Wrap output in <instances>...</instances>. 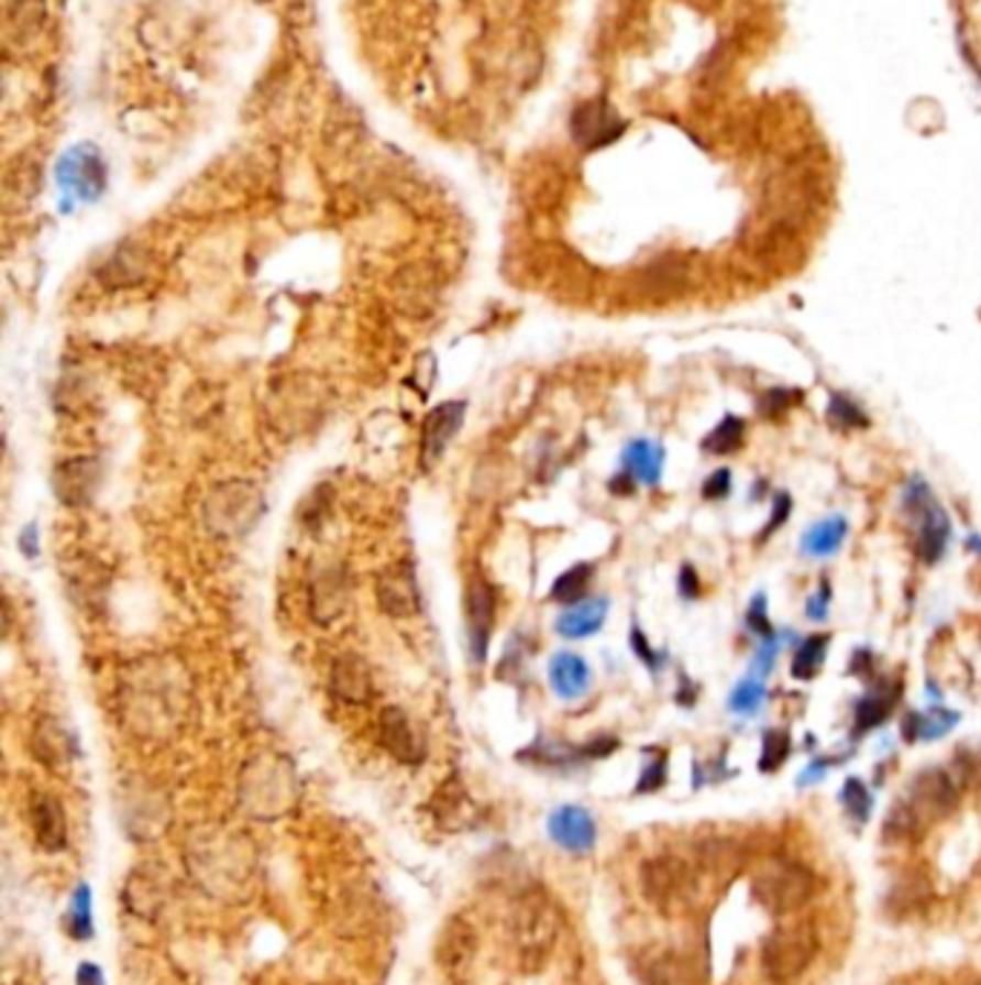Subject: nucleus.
Masks as SVG:
<instances>
[{
	"instance_id": "1",
	"label": "nucleus",
	"mask_w": 981,
	"mask_h": 985,
	"mask_svg": "<svg viewBox=\"0 0 981 985\" xmlns=\"http://www.w3.org/2000/svg\"><path fill=\"white\" fill-rule=\"evenodd\" d=\"M268 0H3L9 176L58 144L55 185L98 203L104 133L233 124L254 90Z\"/></svg>"
},
{
	"instance_id": "2",
	"label": "nucleus",
	"mask_w": 981,
	"mask_h": 985,
	"mask_svg": "<svg viewBox=\"0 0 981 985\" xmlns=\"http://www.w3.org/2000/svg\"><path fill=\"white\" fill-rule=\"evenodd\" d=\"M570 0H338L345 58L383 113L443 144L532 124Z\"/></svg>"
},
{
	"instance_id": "3",
	"label": "nucleus",
	"mask_w": 981,
	"mask_h": 985,
	"mask_svg": "<svg viewBox=\"0 0 981 985\" xmlns=\"http://www.w3.org/2000/svg\"><path fill=\"white\" fill-rule=\"evenodd\" d=\"M188 680L185 671L167 657H144L130 666L121 680V718L135 735L167 737L185 723L188 709Z\"/></svg>"
},
{
	"instance_id": "4",
	"label": "nucleus",
	"mask_w": 981,
	"mask_h": 985,
	"mask_svg": "<svg viewBox=\"0 0 981 985\" xmlns=\"http://www.w3.org/2000/svg\"><path fill=\"white\" fill-rule=\"evenodd\" d=\"M959 798L956 781L944 769H924L910 787V796L890 810V819L884 824V835L901 842L915 839L927 830L933 819H941L952 810Z\"/></svg>"
},
{
	"instance_id": "5",
	"label": "nucleus",
	"mask_w": 981,
	"mask_h": 985,
	"mask_svg": "<svg viewBox=\"0 0 981 985\" xmlns=\"http://www.w3.org/2000/svg\"><path fill=\"white\" fill-rule=\"evenodd\" d=\"M265 513L263 493L247 482L217 484L205 499V525L213 536L240 539Z\"/></svg>"
},
{
	"instance_id": "6",
	"label": "nucleus",
	"mask_w": 981,
	"mask_h": 985,
	"mask_svg": "<svg viewBox=\"0 0 981 985\" xmlns=\"http://www.w3.org/2000/svg\"><path fill=\"white\" fill-rule=\"evenodd\" d=\"M754 899L772 913H792L815 896V876L797 862L772 858L751 876Z\"/></svg>"
},
{
	"instance_id": "7",
	"label": "nucleus",
	"mask_w": 981,
	"mask_h": 985,
	"mask_svg": "<svg viewBox=\"0 0 981 985\" xmlns=\"http://www.w3.org/2000/svg\"><path fill=\"white\" fill-rule=\"evenodd\" d=\"M904 511L915 527V554L927 565L938 562L950 541V519L918 475L904 488Z\"/></svg>"
},
{
	"instance_id": "8",
	"label": "nucleus",
	"mask_w": 981,
	"mask_h": 985,
	"mask_svg": "<svg viewBox=\"0 0 981 985\" xmlns=\"http://www.w3.org/2000/svg\"><path fill=\"white\" fill-rule=\"evenodd\" d=\"M817 954V933L809 922L783 926L765 940L763 968L774 983H792L809 968Z\"/></svg>"
},
{
	"instance_id": "9",
	"label": "nucleus",
	"mask_w": 981,
	"mask_h": 985,
	"mask_svg": "<svg viewBox=\"0 0 981 985\" xmlns=\"http://www.w3.org/2000/svg\"><path fill=\"white\" fill-rule=\"evenodd\" d=\"M642 894L665 913L680 908L694 890V876L688 865L676 856H657L642 865Z\"/></svg>"
},
{
	"instance_id": "10",
	"label": "nucleus",
	"mask_w": 981,
	"mask_h": 985,
	"mask_svg": "<svg viewBox=\"0 0 981 985\" xmlns=\"http://www.w3.org/2000/svg\"><path fill=\"white\" fill-rule=\"evenodd\" d=\"M495 628V591L484 577H472L464 591V632L472 663H484Z\"/></svg>"
},
{
	"instance_id": "11",
	"label": "nucleus",
	"mask_w": 981,
	"mask_h": 985,
	"mask_svg": "<svg viewBox=\"0 0 981 985\" xmlns=\"http://www.w3.org/2000/svg\"><path fill=\"white\" fill-rule=\"evenodd\" d=\"M466 418V401H447V404L434 406L432 413L423 418V433H420V464L432 467L443 459L452 438L461 433Z\"/></svg>"
},
{
	"instance_id": "12",
	"label": "nucleus",
	"mask_w": 981,
	"mask_h": 985,
	"mask_svg": "<svg viewBox=\"0 0 981 985\" xmlns=\"http://www.w3.org/2000/svg\"><path fill=\"white\" fill-rule=\"evenodd\" d=\"M381 744L400 764L418 767L427 758V737L400 707H386L381 712Z\"/></svg>"
},
{
	"instance_id": "13",
	"label": "nucleus",
	"mask_w": 981,
	"mask_h": 985,
	"mask_svg": "<svg viewBox=\"0 0 981 985\" xmlns=\"http://www.w3.org/2000/svg\"><path fill=\"white\" fill-rule=\"evenodd\" d=\"M377 602L389 617H412L420 611L418 577L412 562H397L386 568L377 580Z\"/></svg>"
},
{
	"instance_id": "14",
	"label": "nucleus",
	"mask_w": 981,
	"mask_h": 985,
	"mask_svg": "<svg viewBox=\"0 0 981 985\" xmlns=\"http://www.w3.org/2000/svg\"><path fill=\"white\" fill-rule=\"evenodd\" d=\"M98 482H101V464L96 459H87V456L60 461L53 473L55 496L69 507H81V504L92 502Z\"/></svg>"
},
{
	"instance_id": "15",
	"label": "nucleus",
	"mask_w": 981,
	"mask_h": 985,
	"mask_svg": "<svg viewBox=\"0 0 981 985\" xmlns=\"http://www.w3.org/2000/svg\"><path fill=\"white\" fill-rule=\"evenodd\" d=\"M331 692L334 698L343 700V703H352V707H363L375 694V677H372V666L360 655H340L331 666Z\"/></svg>"
},
{
	"instance_id": "16",
	"label": "nucleus",
	"mask_w": 981,
	"mask_h": 985,
	"mask_svg": "<svg viewBox=\"0 0 981 985\" xmlns=\"http://www.w3.org/2000/svg\"><path fill=\"white\" fill-rule=\"evenodd\" d=\"M644 985H697L699 963L680 951H653L639 963Z\"/></svg>"
},
{
	"instance_id": "17",
	"label": "nucleus",
	"mask_w": 981,
	"mask_h": 985,
	"mask_svg": "<svg viewBox=\"0 0 981 985\" xmlns=\"http://www.w3.org/2000/svg\"><path fill=\"white\" fill-rule=\"evenodd\" d=\"M548 680L550 689L562 700H578L591 689V666L573 652H559L548 666Z\"/></svg>"
},
{
	"instance_id": "18",
	"label": "nucleus",
	"mask_w": 981,
	"mask_h": 985,
	"mask_svg": "<svg viewBox=\"0 0 981 985\" xmlns=\"http://www.w3.org/2000/svg\"><path fill=\"white\" fill-rule=\"evenodd\" d=\"M607 617V600H582L576 605H567V609L559 614L555 620V632L567 639H585L591 634H596L605 625Z\"/></svg>"
},
{
	"instance_id": "19",
	"label": "nucleus",
	"mask_w": 981,
	"mask_h": 985,
	"mask_svg": "<svg viewBox=\"0 0 981 985\" xmlns=\"http://www.w3.org/2000/svg\"><path fill=\"white\" fill-rule=\"evenodd\" d=\"M662 464H665V450L660 445L648 441V438H637V441H630L625 447L622 470L633 482L657 488L662 479Z\"/></svg>"
},
{
	"instance_id": "20",
	"label": "nucleus",
	"mask_w": 981,
	"mask_h": 985,
	"mask_svg": "<svg viewBox=\"0 0 981 985\" xmlns=\"http://www.w3.org/2000/svg\"><path fill=\"white\" fill-rule=\"evenodd\" d=\"M349 602V588H345L343 571H326L320 580L311 585V611H315L317 623L329 625L334 617H340Z\"/></svg>"
},
{
	"instance_id": "21",
	"label": "nucleus",
	"mask_w": 981,
	"mask_h": 985,
	"mask_svg": "<svg viewBox=\"0 0 981 985\" xmlns=\"http://www.w3.org/2000/svg\"><path fill=\"white\" fill-rule=\"evenodd\" d=\"M849 534V525L844 516H829V519H820L803 534L801 550L812 559H826L831 554H838L844 539Z\"/></svg>"
},
{
	"instance_id": "22",
	"label": "nucleus",
	"mask_w": 981,
	"mask_h": 985,
	"mask_svg": "<svg viewBox=\"0 0 981 985\" xmlns=\"http://www.w3.org/2000/svg\"><path fill=\"white\" fill-rule=\"evenodd\" d=\"M899 694L901 686H881V689H872L867 698H861V703L855 709V735H867V732L878 730L892 715V709L899 703Z\"/></svg>"
},
{
	"instance_id": "23",
	"label": "nucleus",
	"mask_w": 981,
	"mask_h": 985,
	"mask_svg": "<svg viewBox=\"0 0 981 985\" xmlns=\"http://www.w3.org/2000/svg\"><path fill=\"white\" fill-rule=\"evenodd\" d=\"M959 723V715L950 712V709H929L927 715H918V712H910L904 718V741H936V737H944L947 732L952 730Z\"/></svg>"
},
{
	"instance_id": "24",
	"label": "nucleus",
	"mask_w": 981,
	"mask_h": 985,
	"mask_svg": "<svg viewBox=\"0 0 981 985\" xmlns=\"http://www.w3.org/2000/svg\"><path fill=\"white\" fill-rule=\"evenodd\" d=\"M826 652H829V637H826V634H815V637L803 639L792 657L794 680H812L817 671L824 669Z\"/></svg>"
},
{
	"instance_id": "25",
	"label": "nucleus",
	"mask_w": 981,
	"mask_h": 985,
	"mask_svg": "<svg viewBox=\"0 0 981 985\" xmlns=\"http://www.w3.org/2000/svg\"><path fill=\"white\" fill-rule=\"evenodd\" d=\"M593 580V565L578 562L559 577L550 588V600L562 602V605H576L587 594V585Z\"/></svg>"
},
{
	"instance_id": "26",
	"label": "nucleus",
	"mask_w": 981,
	"mask_h": 985,
	"mask_svg": "<svg viewBox=\"0 0 981 985\" xmlns=\"http://www.w3.org/2000/svg\"><path fill=\"white\" fill-rule=\"evenodd\" d=\"M742 438H746V422L737 418V415H726V418L703 438V450L712 452V456H726V452L740 450Z\"/></svg>"
},
{
	"instance_id": "27",
	"label": "nucleus",
	"mask_w": 981,
	"mask_h": 985,
	"mask_svg": "<svg viewBox=\"0 0 981 985\" xmlns=\"http://www.w3.org/2000/svg\"><path fill=\"white\" fill-rule=\"evenodd\" d=\"M765 703V680L763 677H754V675H746V680L737 683V689L731 692V700H728V707L731 712L737 715H757Z\"/></svg>"
},
{
	"instance_id": "28",
	"label": "nucleus",
	"mask_w": 981,
	"mask_h": 985,
	"mask_svg": "<svg viewBox=\"0 0 981 985\" xmlns=\"http://www.w3.org/2000/svg\"><path fill=\"white\" fill-rule=\"evenodd\" d=\"M792 753V737L786 730H769L763 735V753H760V769L763 773H778L786 764Z\"/></svg>"
},
{
	"instance_id": "29",
	"label": "nucleus",
	"mask_w": 981,
	"mask_h": 985,
	"mask_svg": "<svg viewBox=\"0 0 981 985\" xmlns=\"http://www.w3.org/2000/svg\"><path fill=\"white\" fill-rule=\"evenodd\" d=\"M826 418H829L831 427H844V429L869 427L867 413H863L861 406L855 404L852 398H847V395H831L829 409H826Z\"/></svg>"
},
{
	"instance_id": "30",
	"label": "nucleus",
	"mask_w": 981,
	"mask_h": 985,
	"mask_svg": "<svg viewBox=\"0 0 981 985\" xmlns=\"http://www.w3.org/2000/svg\"><path fill=\"white\" fill-rule=\"evenodd\" d=\"M803 401V390H783V386H778V390H769L763 395V398H760V404H757V409H760V415H763V418H772V422H778V418H783V415L789 413V409H794V406L801 404Z\"/></svg>"
},
{
	"instance_id": "31",
	"label": "nucleus",
	"mask_w": 981,
	"mask_h": 985,
	"mask_svg": "<svg viewBox=\"0 0 981 985\" xmlns=\"http://www.w3.org/2000/svg\"><path fill=\"white\" fill-rule=\"evenodd\" d=\"M840 805H844V810H847L855 821H867L869 810H872V796H869L867 784H863L861 778H849V781L844 784V790H840Z\"/></svg>"
},
{
	"instance_id": "32",
	"label": "nucleus",
	"mask_w": 981,
	"mask_h": 985,
	"mask_svg": "<svg viewBox=\"0 0 981 985\" xmlns=\"http://www.w3.org/2000/svg\"><path fill=\"white\" fill-rule=\"evenodd\" d=\"M746 623H749V632H754L757 637H763V639L774 637V625L769 623V614H765V597L763 594H757L754 600L749 602Z\"/></svg>"
},
{
	"instance_id": "33",
	"label": "nucleus",
	"mask_w": 981,
	"mask_h": 985,
	"mask_svg": "<svg viewBox=\"0 0 981 985\" xmlns=\"http://www.w3.org/2000/svg\"><path fill=\"white\" fill-rule=\"evenodd\" d=\"M778 648H780V643L778 639H763V646L757 648V655L751 657V671L749 675H754V677H769L772 675V669H774V660H778Z\"/></svg>"
},
{
	"instance_id": "34",
	"label": "nucleus",
	"mask_w": 981,
	"mask_h": 985,
	"mask_svg": "<svg viewBox=\"0 0 981 985\" xmlns=\"http://www.w3.org/2000/svg\"><path fill=\"white\" fill-rule=\"evenodd\" d=\"M728 493H731V470H728V467H719V470H714V473L705 479L703 499L719 502V499H726Z\"/></svg>"
},
{
	"instance_id": "35",
	"label": "nucleus",
	"mask_w": 981,
	"mask_h": 985,
	"mask_svg": "<svg viewBox=\"0 0 981 985\" xmlns=\"http://www.w3.org/2000/svg\"><path fill=\"white\" fill-rule=\"evenodd\" d=\"M789 513H792V496H789V493H778V496H774L772 516H769L765 527H763V530H760V541H765V539H769V536L774 534V530H780V527L786 525Z\"/></svg>"
},
{
	"instance_id": "36",
	"label": "nucleus",
	"mask_w": 981,
	"mask_h": 985,
	"mask_svg": "<svg viewBox=\"0 0 981 985\" xmlns=\"http://www.w3.org/2000/svg\"><path fill=\"white\" fill-rule=\"evenodd\" d=\"M630 648H633V652H637L639 660H642L644 666H648V669H651V671L662 669V663H665V657L657 655V652H653L651 643H648V639H644V634L639 632L637 625H633V632H630Z\"/></svg>"
},
{
	"instance_id": "37",
	"label": "nucleus",
	"mask_w": 981,
	"mask_h": 985,
	"mask_svg": "<svg viewBox=\"0 0 981 985\" xmlns=\"http://www.w3.org/2000/svg\"><path fill=\"white\" fill-rule=\"evenodd\" d=\"M665 767H668L665 755H660V758L653 760V764H648L642 773V781H639V792L660 790L662 784H665Z\"/></svg>"
},
{
	"instance_id": "38",
	"label": "nucleus",
	"mask_w": 981,
	"mask_h": 985,
	"mask_svg": "<svg viewBox=\"0 0 981 985\" xmlns=\"http://www.w3.org/2000/svg\"><path fill=\"white\" fill-rule=\"evenodd\" d=\"M699 594H703V585H699L697 571H694L691 565H682V571H680V597H682V600H697Z\"/></svg>"
},
{
	"instance_id": "39",
	"label": "nucleus",
	"mask_w": 981,
	"mask_h": 985,
	"mask_svg": "<svg viewBox=\"0 0 981 985\" xmlns=\"http://www.w3.org/2000/svg\"><path fill=\"white\" fill-rule=\"evenodd\" d=\"M829 597H831L829 585L824 582V585H820V591H817V594L809 600V605H806V617L815 620V623H824L826 614H829V611H826L829 609Z\"/></svg>"
},
{
	"instance_id": "40",
	"label": "nucleus",
	"mask_w": 981,
	"mask_h": 985,
	"mask_svg": "<svg viewBox=\"0 0 981 985\" xmlns=\"http://www.w3.org/2000/svg\"><path fill=\"white\" fill-rule=\"evenodd\" d=\"M21 550L30 559L38 557V527L30 525L26 530H21Z\"/></svg>"
}]
</instances>
